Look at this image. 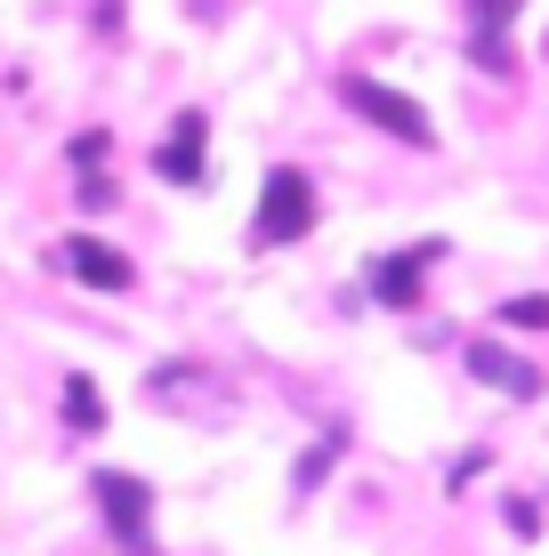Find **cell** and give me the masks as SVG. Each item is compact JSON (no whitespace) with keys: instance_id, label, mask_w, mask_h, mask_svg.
Returning a JSON list of instances; mask_svg holds the SVG:
<instances>
[{"instance_id":"obj_1","label":"cell","mask_w":549,"mask_h":556,"mask_svg":"<svg viewBox=\"0 0 549 556\" xmlns=\"http://www.w3.org/2000/svg\"><path fill=\"white\" fill-rule=\"evenodd\" d=\"M339 98L364 113V122L380 129V138H396V146H437V122H428V105H412L404 89L372 81V73H348V81H339Z\"/></svg>"},{"instance_id":"obj_2","label":"cell","mask_w":549,"mask_h":556,"mask_svg":"<svg viewBox=\"0 0 549 556\" xmlns=\"http://www.w3.org/2000/svg\"><path fill=\"white\" fill-rule=\"evenodd\" d=\"M315 226V186L299 178V169H267V186H259V218H251V242L259 251H283V242H299Z\"/></svg>"},{"instance_id":"obj_3","label":"cell","mask_w":549,"mask_h":556,"mask_svg":"<svg viewBox=\"0 0 549 556\" xmlns=\"http://www.w3.org/2000/svg\"><path fill=\"white\" fill-rule=\"evenodd\" d=\"M89 492H98V508H105V532L122 541V556H154V484H138V476H122V468H98L89 476Z\"/></svg>"},{"instance_id":"obj_4","label":"cell","mask_w":549,"mask_h":556,"mask_svg":"<svg viewBox=\"0 0 549 556\" xmlns=\"http://www.w3.org/2000/svg\"><path fill=\"white\" fill-rule=\"evenodd\" d=\"M461 363H469V379L501 388L509 404H541V395H549V371H541V363H525V355H509L501 339H469Z\"/></svg>"},{"instance_id":"obj_5","label":"cell","mask_w":549,"mask_h":556,"mask_svg":"<svg viewBox=\"0 0 549 556\" xmlns=\"http://www.w3.org/2000/svg\"><path fill=\"white\" fill-rule=\"evenodd\" d=\"M437 258H445V242H404V251H388L364 275V299L372 306H412V299L428 291V266H437Z\"/></svg>"},{"instance_id":"obj_6","label":"cell","mask_w":549,"mask_h":556,"mask_svg":"<svg viewBox=\"0 0 549 556\" xmlns=\"http://www.w3.org/2000/svg\"><path fill=\"white\" fill-rule=\"evenodd\" d=\"M57 266H65L73 282H89V291H129V282H138V266L113 251V242H98V235H65L57 242Z\"/></svg>"},{"instance_id":"obj_7","label":"cell","mask_w":549,"mask_h":556,"mask_svg":"<svg viewBox=\"0 0 549 556\" xmlns=\"http://www.w3.org/2000/svg\"><path fill=\"white\" fill-rule=\"evenodd\" d=\"M202 138H211V122H202L195 105L170 122V138L154 146V178H170V186H195L202 178Z\"/></svg>"},{"instance_id":"obj_8","label":"cell","mask_w":549,"mask_h":556,"mask_svg":"<svg viewBox=\"0 0 549 556\" xmlns=\"http://www.w3.org/2000/svg\"><path fill=\"white\" fill-rule=\"evenodd\" d=\"M65 428L73 435H98L105 428V395H98V379H89V371L65 379Z\"/></svg>"},{"instance_id":"obj_9","label":"cell","mask_w":549,"mask_h":556,"mask_svg":"<svg viewBox=\"0 0 549 556\" xmlns=\"http://www.w3.org/2000/svg\"><path fill=\"white\" fill-rule=\"evenodd\" d=\"M339 444H348V435H324V444H308L299 452V468H291V501H315V492H324V476H332V459H339Z\"/></svg>"},{"instance_id":"obj_10","label":"cell","mask_w":549,"mask_h":556,"mask_svg":"<svg viewBox=\"0 0 549 556\" xmlns=\"http://www.w3.org/2000/svg\"><path fill=\"white\" fill-rule=\"evenodd\" d=\"M494 323H509V331H549V299H501Z\"/></svg>"},{"instance_id":"obj_11","label":"cell","mask_w":549,"mask_h":556,"mask_svg":"<svg viewBox=\"0 0 549 556\" xmlns=\"http://www.w3.org/2000/svg\"><path fill=\"white\" fill-rule=\"evenodd\" d=\"M501 525L517 532V541H541V508L525 501V492H509V501H501Z\"/></svg>"},{"instance_id":"obj_12","label":"cell","mask_w":549,"mask_h":556,"mask_svg":"<svg viewBox=\"0 0 549 556\" xmlns=\"http://www.w3.org/2000/svg\"><path fill=\"white\" fill-rule=\"evenodd\" d=\"M469 16H477V25H494V33H501L509 16H517V0H469Z\"/></svg>"},{"instance_id":"obj_13","label":"cell","mask_w":549,"mask_h":556,"mask_svg":"<svg viewBox=\"0 0 549 556\" xmlns=\"http://www.w3.org/2000/svg\"><path fill=\"white\" fill-rule=\"evenodd\" d=\"M105 153H113V146L98 138V129H89V138H73V162H82V169H98V162H105Z\"/></svg>"},{"instance_id":"obj_14","label":"cell","mask_w":549,"mask_h":556,"mask_svg":"<svg viewBox=\"0 0 549 556\" xmlns=\"http://www.w3.org/2000/svg\"><path fill=\"white\" fill-rule=\"evenodd\" d=\"M113 202V178H98V169H89V178H82V210H105Z\"/></svg>"},{"instance_id":"obj_15","label":"cell","mask_w":549,"mask_h":556,"mask_svg":"<svg viewBox=\"0 0 549 556\" xmlns=\"http://www.w3.org/2000/svg\"><path fill=\"white\" fill-rule=\"evenodd\" d=\"M485 459H494V452H461V459H452V484H477V476H485Z\"/></svg>"}]
</instances>
